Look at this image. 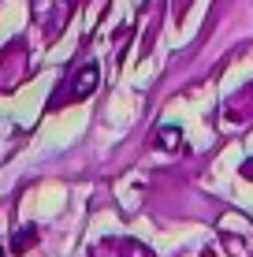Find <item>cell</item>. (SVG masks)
Here are the masks:
<instances>
[{
  "mask_svg": "<svg viewBox=\"0 0 253 257\" xmlns=\"http://www.w3.org/2000/svg\"><path fill=\"white\" fill-rule=\"evenodd\" d=\"M246 175H249V179H253V161H249V164H246Z\"/></svg>",
  "mask_w": 253,
  "mask_h": 257,
  "instance_id": "obj_1",
  "label": "cell"
},
{
  "mask_svg": "<svg viewBox=\"0 0 253 257\" xmlns=\"http://www.w3.org/2000/svg\"><path fill=\"white\" fill-rule=\"evenodd\" d=\"M0 257H4V253H0Z\"/></svg>",
  "mask_w": 253,
  "mask_h": 257,
  "instance_id": "obj_2",
  "label": "cell"
}]
</instances>
